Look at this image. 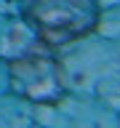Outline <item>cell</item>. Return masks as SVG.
<instances>
[{"instance_id":"1","label":"cell","mask_w":120,"mask_h":128,"mask_svg":"<svg viewBox=\"0 0 120 128\" xmlns=\"http://www.w3.org/2000/svg\"><path fill=\"white\" fill-rule=\"evenodd\" d=\"M24 16L46 48H62L91 35L102 8L96 0H32Z\"/></svg>"},{"instance_id":"2","label":"cell","mask_w":120,"mask_h":128,"mask_svg":"<svg viewBox=\"0 0 120 128\" xmlns=\"http://www.w3.org/2000/svg\"><path fill=\"white\" fill-rule=\"evenodd\" d=\"M14 88H19L24 96L46 102L64 91V75L56 59L40 56L32 51L19 62H14Z\"/></svg>"}]
</instances>
